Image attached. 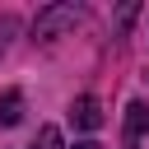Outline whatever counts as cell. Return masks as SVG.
<instances>
[{"label": "cell", "mask_w": 149, "mask_h": 149, "mask_svg": "<svg viewBox=\"0 0 149 149\" xmlns=\"http://www.w3.org/2000/svg\"><path fill=\"white\" fill-rule=\"evenodd\" d=\"M33 149H61V130H56V126H42L37 140H33Z\"/></svg>", "instance_id": "5b68a950"}, {"label": "cell", "mask_w": 149, "mask_h": 149, "mask_svg": "<svg viewBox=\"0 0 149 149\" xmlns=\"http://www.w3.org/2000/svg\"><path fill=\"white\" fill-rule=\"evenodd\" d=\"M70 121H74L79 130H98V126H102V102H98L93 93L74 98V102H70Z\"/></svg>", "instance_id": "6da1fadb"}, {"label": "cell", "mask_w": 149, "mask_h": 149, "mask_svg": "<svg viewBox=\"0 0 149 149\" xmlns=\"http://www.w3.org/2000/svg\"><path fill=\"white\" fill-rule=\"evenodd\" d=\"M79 14L70 9V5H56V9H47L42 19H37V37H47V33H56V28H65V23H74Z\"/></svg>", "instance_id": "7a4b0ae2"}, {"label": "cell", "mask_w": 149, "mask_h": 149, "mask_svg": "<svg viewBox=\"0 0 149 149\" xmlns=\"http://www.w3.org/2000/svg\"><path fill=\"white\" fill-rule=\"evenodd\" d=\"M19 121H23V93L5 88L0 93V126H19Z\"/></svg>", "instance_id": "3957f363"}, {"label": "cell", "mask_w": 149, "mask_h": 149, "mask_svg": "<svg viewBox=\"0 0 149 149\" xmlns=\"http://www.w3.org/2000/svg\"><path fill=\"white\" fill-rule=\"evenodd\" d=\"M126 135H130V140L149 135V102H130V107H126Z\"/></svg>", "instance_id": "277c9868"}, {"label": "cell", "mask_w": 149, "mask_h": 149, "mask_svg": "<svg viewBox=\"0 0 149 149\" xmlns=\"http://www.w3.org/2000/svg\"><path fill=\"white\" fill-rule=\"evenodd\" d=\"M74 149H102V144H98V140H79Z\"/></svg>", "instance_id": "8992f818"}]
</instances>
